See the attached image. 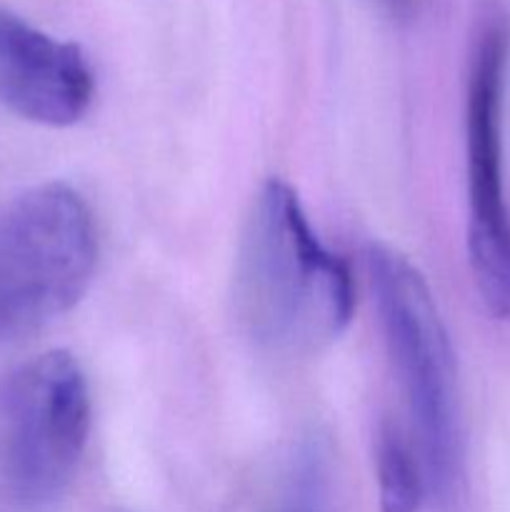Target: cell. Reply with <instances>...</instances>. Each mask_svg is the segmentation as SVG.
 Instances as JSON below:
<instances>
[{"mask_svg": "<svg viewBox=\"0 0 510 512\" xmlns=\"http://www.w3.org/2000/svg\"><path fill=\"white\" fill-rule=\"evenodd\" d=\"M368 275L385 348L413 420L430 493L445 495L460 463L455 365L423 273L388 245H370Z\"/></svg>", "mask_w": 510, "mask_h": 512, "instance_id": "7a4b0ae2", "label": "cell"}, {"mask_svg": "<svg viewBox=\"0 0 510 512\" xmlns=\"http://www.w3.org/2000/svg\"><path fill=\"white\" fill-rule=\"evenodd\" d=\"M375 473L380 512H418L430 493L418 448L398 425H380L375 440Z\"/></svg>", "mask_w": 510, "mask_h": 512, "instance_id": "52a82bcc", "label": "cell"}, {"mask_svg": "<svg viewBox=\"0 0 510 512\" xmlns=\"http://www.w3.org/2000/svg\"><path fill=\"white\" fill-rule=\"evenodd\" d=\"M383 3L388 5L395 15H405L410 10V3H413V0H383Z\"/></svg>", "mask_w": 510, "mask_h": 512, "instance_id": "ba28073f", "label": "cell"}, {"mask_svg": "<svg viewBox=\"0 0 510 512\" xmlns=\"http://www.w3.org/2000/svg\"><path fill=\"white\" fill-rule=\"evenodd\" d=\"M508 28L488 20L475 40L465 98L468 153V253L480 300L510 320V208L503 183V90Z\"/></svg>", "mask_w": 510, "mask_h": 512, "instance_id": "5b68a950", "label": "cell"}, {"mask_svg": "<svg viewBox=\"0 0 510 512\" xmlns=\"http://www.w3.org/2000/svg\"><path fill=\"white\" fill-rule=\"evenodd\" d=\"M95 263L93 215L73 188L45 183L18 195L0 213V340L78 305Z\"/></svg>", "mask_w": 510, "mask_h": 512, "instance_id": "3957f363", "label": "cell"}, {"mask_svg": "<svg viewBox=\"0 0 510 512\" xmlns=\"http://www.w3.org/2000/svg\"><path fill=\"white\" fill-rule=\"evenodd\" d=\"M235 303L248 333L285 355L328 348L353 318L348 265L320 243L283 180H268L253 200L235 265Z\"/></svg>", "mask_w": 510, "mask_h": 512, "instance_id": "6da1fadb", "label": "cell"}, {"mask_svg": "<svg viewBox=\"0 0 510 512\" xmlns=\"http://www.w3.org/2000/svg\"><path fill=\"white\" fill-rule=\"evenodd\" d=\"M90 433V390L78 360L48 350L0 383V463L8 490L28 505L63 493Z\"/></svg>", "mask_w": 510, "mask_h": 512, "instance_id": "277c9868", "label": "cell"}, {"mask_svg": "<svg viewBox=\"0 0 510 512\" xmlns=\"http://www.w3.org/2000/svg\"><path fill=\"white\" fill-rule=\"evenodd\" d=\"M95 78L75 43H63L0 10V103L48 128H68L90 110Z\"/></svg>", "mask_w": 510, "mask_h": 512, "instance_id": "8992f818", "label": "cell"}]
</instances>
